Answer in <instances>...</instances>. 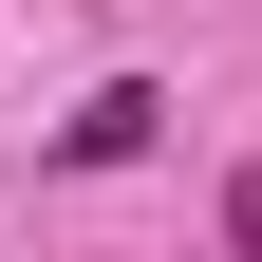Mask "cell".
I'll return each mask as SVG.
<instances>
[{
	"label": "cell",
	"mask_w": 262,
	"mask_h": 262,
	"mask_svg": "<svg viewBox=\"0 0 262 262\" xmlns=\"http://www.w3.org/2000/svg\"><path fill=\"white\" fill-rule=\"evenodd\" d=\"M150 113H169V94H150V75H113L75 131H56V169H131V150H150Z\"/></svg>",
	"instance_id": "1"
},
{
	"label": "cell",
	"mask_w": 262,
	"mask_h": 262,
	"mask_svg": "<svg viewBox=\"0 0 262 262\" xmlns=\"http://www.w3.org/2000/svg\"><path fill=\"white\" fill-rule=\"evenodd\" d=\"M225 244H244V262H262V169H244V187H225Z\"/></svg>",
	"instance_id": "2"
}]
</instances>
